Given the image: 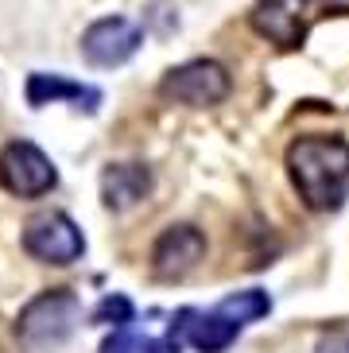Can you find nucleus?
Masks as SVG:
<instances>
[{
	"label": "nucleus",
	"instance_id": "f257e3e1",
	"mask_svg": "<svg viewBox=\"0 0 349 353\" xmlns=\"http://www.w3.org/2000/svg\"><path fill=\"white\" fill-rule=\"evenodd\" d=\"M291 183L310 210H338L349 198V144L338 136H303L288 148Z\"/></svg>",
	"mask_w": 349,
	"mask_h": 353
},
{
	"label": "nucleus",
	"instance_id": "f03ea898",
	"mask_svg": "<svg viewBox=\"0 0 349 353\" xmlns=\"http://www.w3.org/2000/svg\"><path fill=\"white\" fill-rule=\"evenodd\" d=\"M82 322V303L78 295L66 288L43 291L28 303L16 319V338H20L28 350H47V345H62L78 330Z\"/></svg>",
	"mask_w": 349,
	"mask_h": 353
},
{
	"label": "nucleus",
	"instance_id": "7ed1b4c3",
	"mask_svg": "<svg viewBox=\"0 0 349 353\" xmlns=\"http://www.w3.org/2000/svg\"><path fill=\"white\" fill-rule=\"evenodd\" d=\"M159 94L167 101H179V105H217L229 97V74L221 63L214 59H195V63H183L167 70V78L159 82Z\"/></svg>",
	"mask_w": 349,
	"mask_h": 353
},
{
	"label": "nucleus",
	"instance_id": "20e7f679",
	"mask_svg": "<svg viewBox=\"0 0 349 353\" xmlns=\"http://www.w3.org/2000/svg\"><path fill=\"white\" fill-rule=\"evenodd\" d=\"M237 334H241V326L229 322L226 314L186 307V311H179L171 319L163 342H167V353H179L183 345H190V350H198V353H221L237 342Z\"/></svg>",
	"mask_w": 349,
	"mask_h": 353
},
{
	"label": "nucleus",
	"instance_id": "39448f33",
	"mask_svg": "<svg viewBox=\"0 0 349 353\" xmlns=\"http://www.w3.org/2000/svg\"><path fill=\"white\" fill-rule=\"evenodd\" d=\"M23 249H28V256L43 260V264H74L86 252V241H82V229L66 214L51 210V214H39V218L28 221Z\"/></svg>",
	"mask_w": 349,
	"mask_h": 353
},
{
	"label": "nucleus",
	"instance_id": "423d86ee",
	"mask_svg": "<svg viewBox=\"0 0 349 353\" xmlns=\"http://www.w3.org/2000/svg\"><path fill=\"white\" fill-rule=\"evenodd\" d=\"M0 183L16 198H39L59 183V175H54V163L35 144L16 140L0 152Z\"/></svg>",
	"mask_w": 349,
	"mask_h": 353
},
{
	"label": "nucleus",
	"instance_id": "0eeeda50",
	"mask_svg": "<svg viewBox=\"0 0 349 353\" xmlns=\"http://www.w3.org/2000/svg\"><path fill=\"white\" fill-rule=\"evenodd\" d=\"M140 43H144V35H140V28L132 20L105 16V20L86 28L82 54H86V63H93V66H121L140 51Z\"/></svg>",
	"mask_w": 349,
	"mask_h": 353
},
{
	"label": "nucleus",
	"instance_id": "6e6552de",
	"mask_svg": "<svg viewBox=\"0 0 349 353\" xmlns=\"http://www.w3.org/2000/svg\"><path fill=\"white\" fill-rule=\"evenodd\" d=\"M252 28L276 47H299L307 35V0H257Z\"/></svg>",
	"mask_w": 349,
	"mask_h": 353
},
{
	"label": "nucleus",
	"instance_id": "1a4fd4ad",
	"mask_svg": "<svg viewBox=\"0 0 349 353\" xmlns=\"http://www.w3.org/2000/svg\"><path fill=\"white\" fill-rule=\"evenodd\" d=\"M202 252H206V237L195 225H171L163 237L155 241L152 268L163 280H179V276H186L202 260Z\"/></svg>",
	"mask_w": 349,
	"mask_h": 353
},
{
	"label": "nucleus",
	"instance_id": "9d476101",
	"mask_svg": "<svg viewBox=\"0 0 349 353\" xmlns=\"http://www.w3.org/2000/svg\"><path fill=\"white\" fill-rule=\"evenodd\" d=\"M54 101H70L74 109H82V113H97L101 90L70 82V78H62V74H31L28 78V105L31 109H43V105H54Z\"/></svg>",
	"mask_w": 349,
	"mask_h": 353
},
{
	"label": "nucleus",
	"instance_id": "9b49d317",
	"mask_svg": "<svg viewBox=\"0 0 349 353\" xmlns=\"http://www.w3.org/2000/svg\"><path fill=\"white\" fill-rule=\"evenodd\" d=\"M152 190V171L144 163H109L101 171V198L109 210H132Z\"/></svg>",
	"mask_w": 349,
	"mask_h": 353
},
{
	"label": "nucleus",
	"instance_id": "f8f14e48",
	"mask_svg": "<svg viewBox=\"0 0 349 353\" xmlns=\"http://www.w3.org/2000/svg\"><path fill=\"white\" fill-rule=\"evenodd\" d=\"M217 314H226L229 322H237V326H248V322L264 319L268 311H272V299H268L264 291L248 288V291H233V295H226V299L214 307Z\"/></svg>",
	"mask_w": 349,
	"mask_h": 353
},
{
	"label": "nucleus",
	"instance_id": "ddd939ff",
	"mask_svg": "<svg viewBox=\"0 0 349 353\" xmlns=\"http://www.w3.org/2000/svg\"><path fill=\"white\" fill-rule=\"evenodd\" d=\"M101 353H167V342H159L152 334L132 330V326H121L113 338H105Z\"/></svg>",
	"mask_w": 349,
	"mask_h": 353
},
{
	"label": "nucleus",
	"instance_id": "4468645a",
	"mask_svg": "<svg viewBox=\"0 0 349 353\" xmlns=\"http://www.w3.org/2000/svg\"><path fill=\"white\" fill-rule=\"evenodd\" d=\"M132 319H136V307L124 299V295H105V299L97 303V311H93V322H97V326H117V330L128 326Z\"/></svg>",
	"mask_w": 349,
	"mask_h": 353
},
{
	"label": "nucleus",
	"instance_id": "2eb2a0df",
	"mask_svg": "<svg viewBox=\"0 0 349 353\" xmlns=\"http://www.w3.org/2000/svg\"><path fill=\"white\" fill-rule=\"evenodd\" d=\"M315 353H349V330H330Z\"/></svg>",
	"mask_w": 349,
	"mask_h": 353
},
{
	"label": "nucleus",
	"instance_id": "dca6fc26",
	"mask_svg": "<svg viewBox=\"0 0 349 353\" xmlns=\"http://www.w3.org/2000/svg\"><path fill=\"white\" fill-rule=\"evenodd\" d=\"M322 4H330L334 12H349V0H322Z\"/></svg>",
	"mask_w": 349,
	"mask_h": 353
}]
</instances>
